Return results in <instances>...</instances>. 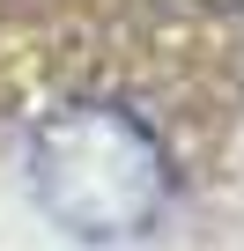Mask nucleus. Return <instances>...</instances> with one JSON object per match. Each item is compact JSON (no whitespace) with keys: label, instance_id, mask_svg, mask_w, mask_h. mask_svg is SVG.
<instances>
[{"label":"nucleus","instance_id":"nucleus-1","mask_svg":"<svg viewBox=\"0 0 244 251\" xmlns=\"http://www.w3.org/2000/svg\"><path fill=\"white\" fill-rule=\"evenodd\" d=\"M30 200L74 244H134L170 207V155L134 111L67 103L30 133Z\"/></svg>","mask_w":244,"mask_h":251}]
</instances>
